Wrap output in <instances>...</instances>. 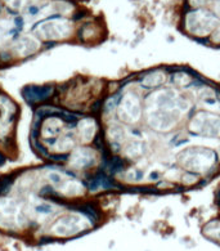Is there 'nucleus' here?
<instances>
[{
  "instance_id": "4468645a",
  "label": "nucleus",
  "mask_w": 220,
  "mask_h": 251,
  "mask_svg": "<svg viewBox=\"0 0 220 251\" xmlns=\"http://www.w3.org/2000/svg\"><path fill=\"white\" fill-rule=\"evenodd\" d=\"M39 49V44L32 37H22L13 47V52L18 57H27Z\"/></svg>"
},
{
  "instance_id": "2eb2a0df",
  "label": "nucleus",
  "mask_w": 220,
  "mask_h": 251,
  "mask_svg": "<svg viewBox=\"0 0 220 251\" xmlns=\"http://www.w3.org/2000/svg\"><path fill=\"white\" fill-rule=\"evenodd\" d=\"M124 148H125V153H126V156L129 159H136V157L142 156L143 152H144L143 143L139 142V141H136V139H135V141L128 142Z\"/></svg>"
},
{
  "instance_id": "f3484780",
  "label": "nucleus",
  "mask_w": 220,
  "mask_h": 251,
  "mask_svg": "<svg viewBox=\"0 0 220 251\" xmlns=\"http://www.w3.org/2000/svg\"><path fill=\"white\" fill-rule=\"evenodd\" d=\"M205 233L207 234L210 238L220 241V221H211L209 223L205 228Z\"/></svg>"
},
{
  "instance_id": "7ed1b4c3",
  "label": "nucleus",
  "mask_w": 220,
  "mask_h": 251,
  "mask_svg": "<svg viewBox=\"0 0 220 251\" xmlns=\"http://www.w3.org/2000/svg\"><path fill=\"white\" fill-rule=\"evenodd\" d=\"M217 18L207 10H193L188 13L184 20V29L188 34L197 37L211 36L217 27Z\"/></svg>"
},
{
  "instance_id": "9d476101",
  "label": "nucleus",
  "mask_w": 220,
  "mask_h": 251,
  "mask_svg": "<svg viewBox=\"0 0 220 251\" xmlns=\"http://www.w3.org/2000/svg\"><path fill=\"white\" fill-rule=\"evenodd\" d=\"M58 193L64 197H80L85 193V187L81 182L76 179H63L61 183L56 186Z\"/></svg>"
},
{
  "instance_id": "ddd939ff",
  "label": "nucleus",
  "mask_w": 220,
  "mask_h": 251,
  "mask_svg": "<svg viewBox=\"0 0 220 251\" xmlns=\"http://www.w3.org/2000/svg\"><path fill=\"white\" fill-rule=\"evenodd\" d=\"M168 80V74L162 70H153L146 74L142 79V85L146 88H161Z\"/></svg>"
},
{
  "instance_id": "a211bd4d",
  "label": "nucleus",
  "mask_w": 220,
  "mask_h": 251,
  "mask_svg": "<svg viewBox=\"0 0 220 251\" xmlns=\"http://www.w3.org/2000/svg\"><path fill=\"white\" fill-rule=\"evenodd\" d=\"M175 81H180L178 84L179 86H185L190 81V76L187 72H178V74H175Z\"/></svg>"
},
{
  "instance_id": "20e7f679",
  "label": "nucleus",
  "mask_w": 220,
  "mask_h": 251,
  "mask_svg": "<svg viewBox=\"0 0 220 251\" xmlns=\"http://www.w3.org/2000/svg\"><path fill=\"white\" fill-rule=\"evenodd\" d=\"M188 130L205 138H220V116L211 112H197L188 121Z\"/></svg>"
},
{
  "instance_id": "39448f33",
  "label": "nucleus",
  "mask_w": 220,
  "mask_h": 251,
  "mask_svg": "<svg viewBox=\"0 0 220 251\" xmlns=\"http://www.w3.org/2000/svg\"><path fill=\"white\" fill-rule=\"evenodd\" d=\"M91 227V221L88 216L82 215L80 213L67 214L59 218L54 224L52 226L50 233L58 237H70L79 234Z\"/></svg>"
},
{
  "instance_id": "423d86ee",
  "label": "nucleus",
  "mask_w": 220,
  "mask_h": 251,
  "mask_svg": "<svg viewBox=\"0 0 220 251\" xmlns=\"http://www.w3.org/2000/svg\"><path fill=\"white\" fill-rule=\"evenodd\" d=\"M144 114V107L138 94L133 92L126 93L117 106V116L124 124H136Z\"/></svg>"
},
{
  "instance_id": "f257e3e1",
  "label": "nucleus",
  "mask_w": 220,
  "mask_h": 251,
  "mask_svg": "<svg viewBox=\"0 0 220 251\" xmlns=\"http://www.w3.org/2000/svg\"><path fill=\"white\" fill-rule=\"evenodd\" d=\"M188 109V101L175 89H158L152 92L144 103L147 125L155 131L166 133L180 122Z\"/></svg>"
},
{
  "instance_id": "6e6552de",
  "label": "nucleus",
  "mask_w": 220,
  "mask_h": 251,
  "mask_svg": "<svg viewBox=\"0 0 220 251\" xmlns=\"http://www.w3.org/2000/svg\"><path fill=\"white\" fill-rule=\"evenodd\" d=\"M97 152L88 147H80L75 149L70 156V166L75 170H85L97 164Z\"/></svg>"
},
{
  "instance_id": "0eeeda50",
  "label": "nucleus",
  "mask_w": 220,
  "mask_h": 251,
  "mask_svg": "<svg viewBox=\"0 0 220 251\" xmlns=\"http://www.w3.org/2000/svg\"><path fill=\"white\" fill-rule=\"evenodd\" d=\"M37 35L44 39V40H62L70 36L72 27L71 25L66 22V21H61V20H53L49 22H43L40 23L37 27Z\"/></svg>"
},
{
  "instance_id": "f8f14e48",
  "label": "nucleus",
  "mask_w": 220,
  "mask_h": 251,
  "mask_svg": "<svg viewBox=\"0 0 220 251\" xmlns=\"http://www.w3.org/2000/svg\"><path fill=\"white\" fill-rule=\"evenodd\" d=\"M63 129V121L58 117H48L41 125V137L43 138H56Z\"/></svg>"
},
{
  "instance_id": "f03ea898",
  "label": "nucleus",
  "mask_w": 220,
  "mask_h": 251,
  "mask_svg": "<svg viewBox=\"0 0 220 251\" xmlns=\"http://www.w3.org/2000/svg\"><path fill=\"white\" fill-rule=\"evenodd\" d=\"M178 164L187 173L195 175H205L210 173L215 166L216 155L212 149L207 147H187L178 153Z\"/></svg>"
},
{
  "instance_id": "dca6fc26",
  "label": "nucleus",
  "mask_w": 220,
  "mask_h": 251,
  "mask_svg": "<svg viewBox=\"0 0 220 251\" xmlns=\"http://www.w3.org/2000/svg\"><path fill=\"white\" fill-rule=\"evenodd\" d=\"M74 147H75V142H74L72 138L62 137L61 139H58V141L56 142L53 151L57 152V153H66V152H70Z\"/></svg>"
},
{
  "instance_id": "1a4fd4ad",
  "label": "nucleus",
  "mask_w": 220,
  "mask_h": 251,
  "mask_svg": "<svg viewBox=\"0 0 220 251\" xmlns=\"http://www.w3.org/2000/svg\"><path fill=\"white\" fill-rule=\"evenodd\" d=\"M19 205L14 200L7 197L0 198V226L17 224L19 221Z\"/></svg>"
},
{
  "instance_id": "9b49d317",
  "label": "nucleus",
  "mask_w": 220,
  "mask_h": 251,
  "mask_svg": "<svg viewBox=\"0 0 220 251\" xmlns=\"http://www.w3.org/2000/svg\"><path fill=\"white\" fill-rule=\"evenodd\" d=\"M97 122L94 119L86 117L77 124V137L82 143H90L97 134Z\"/></svg>"
}]
</instances>
